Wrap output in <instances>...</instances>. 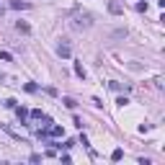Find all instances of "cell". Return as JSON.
Masks as SVG:
<instances>
[{
	"label": "cell",
	"mask_w": 165,
	"mask_h": 165,
	"mask_svg": "<svg viewBox=\"0 0 165 165\" xmlns=\"http://www.w3.org/2000/svg\"><path fill=\"white\" fill-rule=\"evenodd\" d=\"M16 113H18V119H21V121H26V119H28V111L23 109V106H21V109H16Z\"/></svg>",
	"instance_id": "5"
},
{
	"label": "cell",
	"mask_w": 165,
	"mask_h": 165,
	"mask_svg": "<svg viewBox=\"0 0 165 165\" xmlns=\"http://www.w3.org/2000/svg\"><path fill=\"white\" fill-rule=\"evenodd\" d=\"M62 103L67 106V109H75V106H77V101H75V98H62Z\"/></svg>",
	"instance_id": "6"
},
{
	"label": "cell",
	"mask_w": 165,
	"mask_h": 165,
	"mask_svg": "<svg viewBox=\"0 0 165 165\" xmlns=\"http://www.w3.org/2000/svg\"><path fill=\"white\" fill-rule=\"evenodd\" d=\"M10 8L13 10H21V8H28V3H23V0H10Z\"/></svg>",
	"instance_id": "2"
},
{
	"label": "cell",
	"mask_w": 165,
	"mask_h": 165,
	"mask_svg": "<svg viewBox=\"0 0 165 165\" xmlns=\"http://www.w3.org/2000/svg\"><path fill=\"white\" fill-rule=\"evenodd\" d=\"M109 10H111V13H121L124 8H121V3H111V5H109Z\"/></svg>",
	"instance_id": "8"
},
{
	"label": "cell",
	"mask_w": 165,
	"mask_h": 165,
	"mask_svg": "<svg viewBox=\"0 0 165 165\" xmlns=\"http://www.w3.org/2000/svg\"><path fill=\"white\" fill-rule=\"evenodd\" d=\"M57 52H60V57H70V54H72V49H70L67 41H62V44L57 47Z\"/></svg>",
	"instance_id": "1"
},
{
	"label": "cell",
	"mask_w": 165,
	"mask_h": 165,
	"mask_svg": "<svg viewBox=\"0 0 165 165\" xmlns=\"http://www.w3.org/2000/svg\"><path fill=\"white\" fill-rule=\"evenodd\" d=\"M49 132H52V137H64V129L62 126H54L52 124V126H49Z\"/></svg>",
	"instance_id": "3"
},
{
	"label": "cell",
	"mask_w": 165,
	"mask_h": 165,
	"mask_svg": "<svg viewBox=\"0 0 165 165\" xmlns=\"http://www.w3.org/2000/svg\"><path fill=\"white\" fill-rule=\"evenodd\" d=\"M124 157V150H113V155H111V160H121Z\"/></svg>",
	"instance_id": "10"
},
{
	"label": "cell",
	"mask_w": 165,
	"mask_h": 165,
	"mask_svg": "<svg viewBox=\"0 0 165 165\" xmlns=\"http://www.w3.org/2000/svg\"><path fill=\"white\" fill-rule=\"evenodd\" d=\"M41 129H49V126H52V119H49V116H44V113H41Z\"/></svg>",
	"instance_id": "4"
},
{
	"label": "cell",
	"mask_w": 165,
	"mask_h": 165,
	"mask_svg": "<svg viewBox=\"0 0 165 165\" xmlns=\"http://www.w3.org/2000/svg\"><path fill=\"white\" fill-rule=\"evenodd\" d=\"M16 28H18V31H23V34H28V31H31V28H28V23H21V21L16 23Z\"/></svg>",
	"instance_id": "9"
},
{
	"label": "cell",
	"mask_w": 165,
	"mask_h": 165,
	"mask_svg": "<svg viewBox=\"0 0 165 165\" xmlns=\"http://www.w3.org/2000/svg\"><path fill=\"white\" fill-rule=\"evenodd\" d=\"M23 88H26L28 93H36V85H34V83H26V85H23Z\"/></svg>",
	"instance_id": "11"
},
{
	"label": "cell",
	"mask_w": 165,
	"mask_h": 165,
	"mask_svg": "<svg viewBox=\"0 0 165 165\" xmlns=\"http://www.w3.org/2000/svg\"><path fill=\"white\" fill-rule=\"evenodd\" d=\"M75 72H77V77H85V67L80 62H75Z\"/></svg>",
	"instance_id": "7"
}]
</instances>
